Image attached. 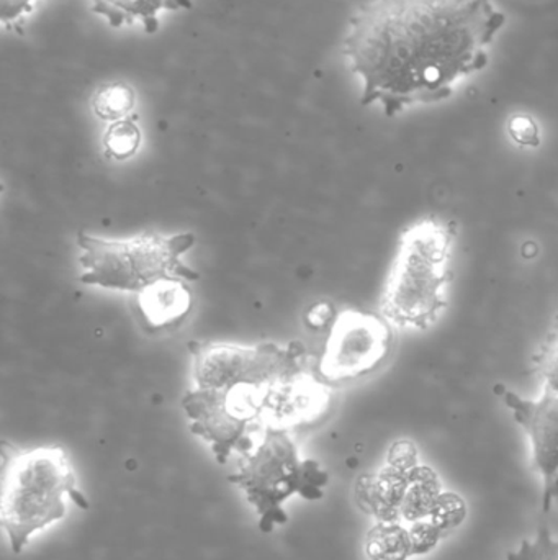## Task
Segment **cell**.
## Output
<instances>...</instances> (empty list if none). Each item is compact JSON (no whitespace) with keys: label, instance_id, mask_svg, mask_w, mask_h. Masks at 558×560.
I'll return each mask as SVG.
<instances>
[{"label":"cell","instance_id":"6","mask_svg":"<svg viewBox=\"0 0 558 560\" xmlns=\"http://www.w3.org/2000/svg\"><path fill=\"white\" fill-rule=\"evenodd\" d=\"M390 326L382 315L357 310L341 313L321 355V377L330 384H344L379 369L392 351Z\"/></svg>","mask_w":558,"mask_h":560},{"label":"cell","instance_id":"1","mask_svg":"<svg viewBox=\"0 0 558 560\" xmlns=\"http://www.w3.org/2000/svg\"><path fill=\"white\" fill-rule=\"evenodd\" d=\"M491 0H372L351 19L343 52L364 81V107L380 102L393 117L452 94L488 62L504 26Z\"/></svg>","mask_w":558,"mask_h":560},{"label":"cell","instance_id":"11","mask_svg":"<svg viewBox=\"0 0 558 560\" xmlns=\"http://www.w3.org/2000/svg\"><path fill=\"white\" fill-rule=\"evenodd\" d=\"M141 144V131L130 118L114 121L104 135V148L108 158L128 160Z\"/></svg>","mask_w":558,"mask_h":560},{"label":"cell","instance_id":"3","mask_svg":"<svg viewBox=\"0 0 558 560\" xmlns=\"http://www.w3.org/2000/svg\"><path fill=\"white\" fill-rule=\"evenodd\" d=\"M74 470L61 447H38L32 451L3 447L2 526L15 555L28 545L33 533L66 516L69 495L75 493Z\"/></svg>","mask_w":558,"mask_h":560},{"label":"cell","instance_id":"2","mask_svg":"<svg viewBox=\"0 0 558 560\" xmlns=\"http://www.w3.org/2000/svg\"><path fill=\"white\" fill-rule=\"evenodd\" d=\"M455 232L448 223L425 219L403 232L392 271L380 300L390 325L426 329L448 306Z\"/></svg>","mask_w":558,"mask_h":560},{"label":"cell","instance_id":"12","mask_svg":"<svg viewBox=\"0 0 558 560\" xmlns=\"http://www.w3.org/2000/svg\"><path fill=\"white\" fill-rule=\"evenodd\" d=\"M508 560H558V541L546 525L541 526L536 539H524L520 549L510 552Z\"/></svg>","mask_w":558,"mask_h":560},{"label":"cell","instance_id":"5","mask_svg":"<svg viewBox=\"0 0 558 560\" xmlns=\"http://www.w3.org/2000/svg\"><path fill=\"white\" fill-rule=\"evenodd\" d=\"M310 466V460L298 459L297 446L287 430L269 427L258 450L229 480L245 490L259 516L265 520L281 515L282 503L304 487H310L317 495V487L307 480Z\"/></svg>","mask_w":558,"mask_h":560},{"label":"cell","instance_id":"10","mask_svg":"<svg viewBox=\"0 0 558 560\" xmlns=\"http://www.w3.org/2000/svg\"><path fill=\"white\" fill-rule=\"evenodd\" d=\"M134 107V91L124 82L102 85L92 98L95 115L105 121L123 120Z\"/></svg>","mask_w":558,"mask_h":560},{"label":"cell","instance_id":"16","mask_svg":"<svg viewBox=\"0 0 558 560\" xmlns=\"http://www.w3.org/2000/svg\"><path fill=\"white\" fill-rule=\"evenodd\" d=\"M334 312L330 303H317L307 313V323L314 329H323L334 322Z\"/></svg>","mask_w":558,"mask_h":560},{"label":"cell","instance_id":"9","mask_svg":"<svg viewBox=\"0 0 558 560\" xmlns=\"http://www.w3.org/2000/svg\"><path fill=\"white\" fill-rule=\"evenodd\" d=\"M163 9L173 10L169 0H94L92 3V12L104 15L115 28L140 19L146 33L157 32V13Z\"/></svg>","mask_w":558,"mask_h":560},{"label":"cell","instance_id":"8","mask_svg":"<svg viewBox=\"0 0 558 560\" xmlns=\"http://www.w3.org/2000/svg\"><path fill=\"white\" fill-rule=\"evenodd\" d=\"M183 282L186 280H167L140 293L141 315L154 328L170 325L189 312L192 296Z\"/></svg>","mask_w":558,"mask_h":560},{"label":"cell","instance_id":"14","mask_svg":"<svg viewBox=\"0 0 558 560\" xmlns=\"http://www.w3.org/2000/svg\"><path fill=\"white\" fill-rule=\"evenodd\" d=\"M508 131L521 147H539V128L530 115H514L508 125Z\"/></svg>","mask_w":558,"mask_h":560},{"label":"cell","instance_id":"13","mask_svg":"<svg viewBox=\"0 0 558 560\" xmlns=\"http://www.w3.org/2000/svg\"><path fill=\"white\" fill-rule=\"evenodd\" d=\"M536 368L544 378L546 388L558 394V316L539 354L536 355Z\"/></svg>","mask_w":558,"mask_h":560},{"label":"cell","instance_id":"18","mask_svg":"<svg viewBox=\"0 0 558 560\" xmlns=\"http://www.w3.org/2000/svg\"><path fill=\"white\" fill-rule=\"evenodd\" d=\"M170 5H173V10L179 9H192V2L190 0H169Z\"/></svg>","mask_w":558,"mask_h":560},{"label":"cell","instance_id":"4","mask_svg":"<svg viewBox=\"0 0 558 560\" xmlns=\"http://www.w3.org/2000/svg\"><path fill=\"white\" fill-rule=\"evenodd\" d=\"M193 245L192 233H144L130 240H104L81 232L79 280L85 285L134 293L146 292L167 280H195L199 275L182 262L183 253Z\"/></svg>","mask_w":558,"mask_h":560},{"label":"cell","instance_id":"15","mask_svg":"<svg viewBox=\"0 0 558 560\" xmlns=\"http://www.w3.org/2000/svg\"><path fill=\"white\" fill-rule=\"evenodd\" d=\"M2 5H0V19L5 25L9 23L15 22L20 16L25 15V13L33 12V0H0Z\"/></svg>","mask_w":558,"mask_h":560},{"label":"cell","instance_id":"7","mask_svg":"<svg viewBox=\"0 0 558 560\" xmlns=\"http://www.w3.org/2000/svg\"><path fill=\"white\" fill-rule=\"evenodd\" d=\"M503 401L530 436L534 467L543 477L546 502L558 477V394L546 388L543 397L527 400L507 390Z\"/></svg>","mask_w":558,"mask_h":560},{"label":"cell","instance_id":"17","mask_svg":"<svg viewBox=\"0 0 558 560\" xmlns=\"http://www.w3.org/2000/svg\"><path fill=\"white\" fill-rule=\"evenodd\" d=\"M554 499L558 500V477L556 482H554L553 489H550L549 497H547L546 502H544V510H546V512H549L550 503H553Z\"/></svg>","mask_w":558,"mask_h":560}]
</instances>
